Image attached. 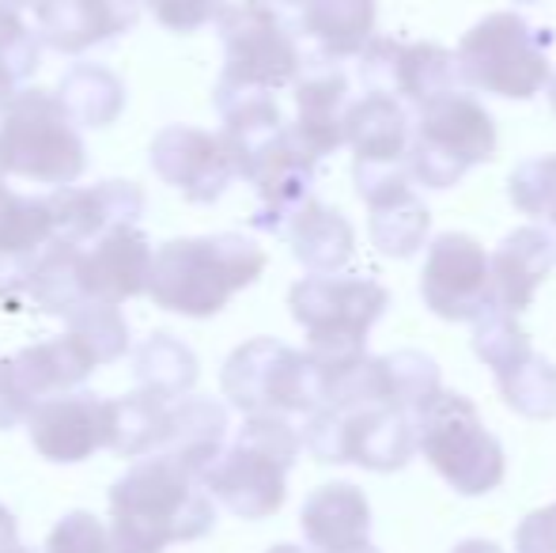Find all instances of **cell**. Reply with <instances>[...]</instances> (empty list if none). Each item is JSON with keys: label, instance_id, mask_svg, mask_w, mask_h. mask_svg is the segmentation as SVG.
<instances>
[{"label": "cell", "instance_id": "6da1fadb", "mask_svg": "<svg viewBox=\"0 0 556 553\" xmlns=\"http://www.w3.org/2000/svg\"><path fill=\"white\" fill-rule=\"evenodd\" d=\"M111 553H163L205 539L216 504L190 470L152 451L111 486Z\"/></svg>", "mask_w": 556, "mask_h": 553}, {"label": "cell", "instance_id": "7a4b0ae2", "mask_svg": "<svg viewBox=\"0 0 556 553\" xmlns=\"http://www.w3.org/2000/svg\"><path fill=\"white\" fill-rule=\"evenodd\" d=\"M265 262L269 259L262 247L239 231L170 239L152 254L144 292L170 315L213 318L231 303L235 292L265 274Z\"/></svg>", "mask_w": 556, "mask_h": 553}, {"label": "cell", "instance_id": "3957f363", "mask_svg": "<svg viewBox=\"0 0 556 553\" xmlns=\"http://www.w3.org/2000/svg\"><path fill=\"white\" fill-rule=\"evenodd\" d=\"M288 307L307 330V356L323 372L326 394L330 379L356 368L367 356V334L387 315L390 292L371 277L311 274L292 285Z\"/></svg>", "mask_w": 556, "mask_h": 553}, {"label": "cell", "instance_id": "277c9868", "mask_svg": "<svg viewBox=\"0 0 556 553\" xmlns=\"http://www.w3.org/2000/svg\"><path fill=\"white\" fill-rule=\"evenodd\" d=\"M303 451V436L292 417L250 414L235 443L201 474V486L239 519H269L288 501V474Z\"/></svg>", "mask_w": 556, "mask_h": 553}, {"label": "cell", "instance_id": "5b68a950", "mask_svg": "<svg viewBox=\"0 0 556 553\" xmlns=\"http://www.w3.org/2000/svg\"><path fill=\"white\" fill-rule=\"evenodd\" d=\"M300 436L318 463H352L371 474H394L417 451V417L375 394H333L311 410Z\"/></svg>", "mask_w": 556, "mask_h": 553}, {"label": "cell", "instance_id": "8992f818", "mask_svg": "<svg viewBox=\"0 0 556 553\" xmlns=\"http://www.w3.org/2000/svg\"><path fill=\"white\" fill-rule=\"evenodd\" d=\"M88 167L80 129L53 91H15L0 114V178L35 186H73Z\"/></svg>", "mask_w": 556, "mask_h": 553}, {"label": "cell", "instance_id": "52a82bcc", "mask_svg": "<svg viewBox=\"0 0 556 553\" xmlns=\"http://www.w3.org/2000/svg\"><path fill=\"white\" fill-rule=\"evenodd\" d=\"M549 30L530 27L519 12H492L469 27L454 53L458 80L500 99H534L549 84Z\"/></svg>", "mask_w": 556, "mask_h": 553}, {"label": "cell", "instance_id": "ba28073f", "mask_svg": "<svg viewBox=\"0 0 556 553\" xmlns=\"http://www.w3.org/2000/svg\"><path fill=\"white\" fill-rule=\"evenodd\" d=\"M496 122L466 91H446L420 106L417 129L409 137L405 171L417 186L451 190L466 178L469 167L496 155Z\"/></svg>", "mask_w": 556, "mask_h": 553}, {"label": "cell", "instance_id": "9c48e42d", "mask_svg": "<svg viewBox=\"0 0 556 553\" xmlns=\"http://www.w3.org/2000/svg\"><path fill=\"white\" fill-rule=\"evenodd\" d=\"M417 451L446 486L462 497H484L504 481V443L484 428L469 399L440 391L417 414Z\"/></svg>", "mask_w": 556, "mask_h": 553}, {"label": "cell", "instance_id": "30bf717a", "mask_svg": "<svg viewBox=\"0 0 556 553\" xmlns=\"http://www.w3.org/2000/svg\"><path fill=\"white\" fill-rule=\"evenodd\" d=\"M220 391L242 417H307L311 410L323 406V372L307 353L285 345V341L254 338L224 361Z\"/></svg>", "mask_w": 556, "mask_h": 553}, {"label": "cell", "instance_id": "8fae6325", "mask_svg": "<svg viewBox=\"0 0 556 553\" xmlns=\"http://www.w3.org/2000/svg\"><path fill=\"white\" fill-rule=\"evenodd\" d=\"M224 46V84L277 91L303 73V53L280 12L265 0L227 4L216 20Z\"/></svg>", "mask_w": 556, "mask_h": 553}, {"label": "cell", "instance_id": "7c38bea8", "mask_svg": "<svg viewBox=\"0 0 556 553\" xmlns=\"http://www.w3.org/2000/svg\"><path fill=\"white\" fill-rule=\"evenodd\" d=\"M359 58V84L371 96H390L397 103L425 106L432 99L458 91L454 53L435 42H397L390 35H375Z\"/></svg>", "mask_w": 556, "mask_h": 553}, {"label": "cell", "instance_id": "4fadbf2b", "mask_svg": "<svg viewBox=\"0 0 556 553\" xmlns=\"http://www.w3.org/2000/svg\"><path fill=\"white\" fill-rule=\"evenodd\" d=\"M420 296L432 307V315L446 323H473L496 307L484 247L466 231H446L435 239L428 247L425 274H420Z\"/></svg>", "mask_w": 556, "mask_h": 553}, {"label": "cell", "instance_id": "5bb4252c", "mask_svg": "<svg viewBox=\"0 0 556 553\" xmlns=\"http://www.w3.org/2000/svg\"><path fill=\"white\" fill-rule=\"evenodd\" d=\"M359 198L371 209V243L387 259H413L428 243L432 213L425 201L413 193V178L405 163L397 167H364L352 163Z\"/></svg>", "mask_w": 556, "mask_h": 553}, {"label": "cell", "instance_id": "9a60e30c", "mask_svg": "<svg viewBox=\"0 0 556 553\" xmlns=\"http://www.w3.org/2000/svg\"><path fill=\"white\" fill-rule=\"evenodd\" d=\"M152 171L175 186L193 205H213L224 198L231 178H239L235 160L220 134L198 126H167L152 140Z\"/></svg>", "mask_w": 556, "mask_h": 553}, {"label": "cell", "instance_id": "2e32d148", "mask_svg": "<svg viewBox=\"0 0 556 553\" xmlns=\"http://www.w3.org/2000/svg\"><path fill=\"white\" fill-rule=\"evenodd\" d=\"M23 425L46 463H84L106 448V399L91 391L53 394L38 402Z\"/></svg>", "mask_w": 556, "mask_h": 553}, {"label": "cell", "instance_id": "e0dca14e", "mask_svg": "<svg viewBox=\"0 0 556 553\" xmlns=\"http://www.w3.org/2000/svg\"><path fill=\"white\" fill-rule=\"evenodd\" d=\"M30 12L38 42L80 58L137 23V0H35Z\"/></svg>", "mask_w": 556, "mask_h": 553}, {"label": "cell", "instance_id": "ac0fdd59", "mask_svg": "<svg viewBox=\"0 0 556 553\" xmlns=\"http://www.w3.org/2000/svg\"><path fill=\"white\" fill-rule=\"evenodd\" d=\"M152 239L137 224H117L96 239L91 251H80V288L88 300L122 307L125 300L148 288L152 269Z\"/></svg>", "mask_w": 556, "mask_h": 553}, {"label": "cell", "instance_id": "d6986e66", "mask_svg": "<svg viewBox=\"0 0 556 553\" xmlns=\"http://www.w3.org/2000/svg\"><path fill=\"white\" fill-rule=\"evenodd\" d=\"M96 368H99L96 353H91L73 330H65L61 338L42 341V345L20 349V353L4 361L8 387H12L15 402H20L27 414L42 399L76 391Z\"/></svg>", "mask_w": 556, "mask_h": 553}, {"label": "cell", "instance_id": "ffe728a7", "mask_svg": "<svg viewBox=\"0 0 556 553\" xmlns=\"http://www.w3.org/2000/svg\"><path fill=\"white\" fill-rule=\"evenodd\" d=\"M53 216V239L58 243H91L106 228L117 224H137L144 213V193L137 183H99V186H58V190L46 198Z\"/></svg>", "mask_w": 556, "mask_h": 553}, {"label": "cell", "instance_id": "44dd1931", "mask_svg": "<svg viewBox=\"0 0 556 553\" xmlns=\"http://www.w3.org/2000/svg\"><path fill=\"white\" fill-rule=\"evenodd\" d=\"M315 175H318V163L311 160L303 148H295V140L288 137V126H285V137H280L247 175L257 190L254 228L269 231V236H285L288 221L300 213L303 201H311Z\"/></svg>", "mask_w": 556, "mask_h": 553}, {"label": "cell", "instance_id": "7402d4cb", "mask_svg": "<svg viewBox=\"0 0 556 553\" xmlns=\"http://www.w3.org/2000/svg\"><path fill=\"white\" fill-rule=\"evenodd\" d=\"M349 76L330 61L295 76V122L288 137L311 160H326L344 144V111H349Z\"/></svg>", "mask_w": 556, "mask_h": 553}, {"label": "cell", "instance_id": "603a6c76", "mask_svg": "<svg viewBox=\"0 0 556 553\" xmlns=\"http://www.w3.org/2000/svg\"><path fill=\"white\" fill-rule=\"evenodd\" d=\"M553 266H556V239L545 228L527 224V228H515L511 236H504V243L489 259L492 300H496V307L507 311V315H522L527 307H534L538 288L553 274Z\"/></svg>", "mask_w": 556, "mask_h": 553}, {"label": "cell", "instance_id": "cb8c5ba5", "mask_svg": "<svg viewBox=\"0 0 556 553\" xmlns=\"http://www.w3.org/2000/svg\"><path fill=\"white\" fill-rule=\"evenodd\" d=\"M216 111L224 118V144L235 160L239 178L250 175L257 160L285 137V118L273 99V91L242 88V84H216Z\"/></svg>", "mask_w": 556, "mask_h": 553}, {"label": "cell", "instance_id": "d4e9b609", "mask_svg": "<svg viewBox=\"0 0 556 553\" xmlns=\"http://www.w3.org/2000/svg\"><path fill=\"white\" fill-rule=\"evenodd\" d=\"M303 539L318 553H349L371 542V504L352 481H326L303 501Z\"/></svg>", "mask_w": 556, "mask_h": 553}, {"label": "cell", "instance_id": "484cf974", "mask_svg": "<svg viewBox=\"0 0 556 553\" xmlns=\"http://www.w3.org/2000/svg\"><path fill=\"white\" fill-rule=\"evenodd\" d=\"M46 243H53L46 198H27L0 183V296L23 292V280Z\"/></svg>", "mask_w": 556, "mask_h": 553}, {"label": "cell", "instance_id": "4316f807", "mask_svg": "<svg viewBox=\"0 0 556 553\" xmlns=\"http://www.w3.org/2000/svg\"><path fill=\"white\" fill-rule=\"evenodd\" d=\"M227 410L216 399H186L170 402L167 420H163V440L160 455H167L170 463H178L182 470H190L201 481V474L216 463V455L227 448Z\"/></svg>", "mask_w": 556, "mask_h": 553}, {"label": "cell", "instance_id": "83f0119b", "mask_svg": "<svg viewBox=\"0 0 556 553\" xmlns=\"http://www.w3.org/2000/svg\"><path fill=\"white\" fill-rule=\"evenodd\" d=\"M413 137V118L405 111V103L390 96H359L356 103H349L344 111V144L352 148L356 160L364 167H397L405 163Z\"/></svg>", "mask_w": 556, "mask_h": 553}, {"label": "cell", "instance_id": "f1b7e54d", "mask_svg": "<svg viewBox=\"0 0 556 553\" xmlns=\"http://www.w3.org/2000/svg\"><path fill=\"white\" fill-rule=\"evenodd\" d=\"M285 239L292 247L295 262L307 266L311 274H341L356 251V231L352 224L337 213L333 205L323 201H303L300 213L288 221Z\"/></svg>", "mask_w": 556, "mask_h": 553}, {"label": "cell", "instance_id": "f546056e", "mask_svg": "<svg viewBox=\"0 0 556 553\" xmlns=\"http://www.w3.org/2000/svg\"><path fill=\"white\" fill-rule=\"evenodd\" d=\"M300 8V30L326 61L356 58L375 38V0H303Z\"/></svg>", "mask_w": 556, "mask_h": 553}, {"label": "cell", "instance_id": "4dcf8cb0", "mask_svg": "<svg viewBox=\"0 0 556 553\" xmlns=\"http://www.w3.org/2000/svg\"><path fill=\"white\" fill-rule=\"evenodd\" d=\"M58 103L65 106V114L73 118L76 129H106L125 111V80L114 68L80 61V65H73L61 76Z\"/></svg>", "mask_w": 556, "mask_h": 553}, {"label": "cell", "instance_id": "1f68e13d", "mask_svg": "<svg viewBox=\"0 0 556 553\" xmlns=\"http://www.w3.org/2000/svg\"><path fill=\"white\" fill-rule=\"evenodd\" d=\"M132 376H137V391L170 406V402L186 399L193 391L201 368L186 341H178L175 334H152L132 353Z\"/></svg>", "mask_w": 556, "mask_h": 553}, {"label": "cell", "instance_id": "d6a6232c", "mask_svg": "<svg viewBox=\"0 0 556 553\" xmlns=\"http://www.w3.org/2000/svg\"><path fill=\"white\" fill-rule=\"evenodd\" d=\"M23 296H30L38 311L61 318H68L80 303H88L80 288V247L58 243V239L46 243L27 280H23Z\"/></svg>", "mask_w": 556, "mask_h": 553}, {"label": "cell", "instance_id": "836d02e7", "mask_svg": "<svg viewBox=\"0 0 556 553\" xmlns=\"http://www.w3.org/2000/svg\"><path fill=\"white\" fill-rule=\"evenodd\" d=\"M167 402L152 399L144 391L106 399V451L122 458H144L160 448Z\"/></svg>", "mask_w": 556, "mask_h": 553}, {"label": "cell", "instance_id": "e575fe53", "mask_svg": "<svg viewBox=\"0 0 556 553\" xmlns=\"http://www.w3.org/2000/svg\"><path fill=\"white\" fill-rule=\"evenodd\" d=\"M375 368H379L387 399L413 417L443 391L440 364H435V356L420 353V349H397V353L375 356Z\"/></svg>", "mask_w": 556, "mask_h": 553}, {"label": "cell", "instance_id": "d590c367", "mask_svg": "<svg viewBox=\"0 0 556 553\" xmlns=\"http://www.w3.org/2000/svg\"><path fill=\"white\" fill-rule=\"evenodd\" d=\"M496 391L519 417L553 420L556 417V364L542 353L522 356L515 368L496 372Z\"/></svg>", "mask_w": 556, "mask_h": 553}, {"label": "cell", "instance_id": "8d00e7d4", "mask_svg": "<svg viewBox=\"0 0 556 553\" xmlns=\"http://www.w3.org/2000/svg\"><path fill=\"white\" fill-rule=\"evenodd\" d=\"M65 323H68V330L96 353L99 364H114L129 353V323H125V315L117 307H111V303L88 300V303H80Z\"/></svg>", "mask_w": 556, "mask_h": 553}, {"label": "cell", "instance_id": "74e56055", "mask_svg": "<svg viewBox=\"0 0 556 553\" xmlns=\"http://www.w3.org/2000/svg\"><path fill=\"white\" fill-rule=\"evenodd\" d=\"M473 353L489 364L492 372H507L530 356V334L519 326V318L507 315V311L492 307L481 318H473Z\"/></svg>", "mask_w": 556, "mask_h": 553}, {"label": "cell", "instance_id": "f35d334b", "mask_svg": "<svg viewBox=\"0 0 556 553\" xmlns=\"http://www.w3.org/2000/svg\"><path fill=\"white\" fill-rule=\"evenodd\" d=\"M507 193L519 213L545 221L556 231V152L522 160L507 178Z\"/></svg>", "mask_w": 556, "mask_h": 553}, {"label": "cell", "instance_id": "ab89813d", "mask_svg": "<svg viewBox=\"0 0 556 553\" xmlns=\"http://www.w3.org/2000/svg\"><path fill=\"white\" fill-rule=\"evenodd\" d=\"M38 58H42V42L27 27L20 4L0 0V68L20 84L38 68Z\"/></svg>", "mask_w": 556, "mask_h": 553}, {"label": "cell", "instance_id": "60d3db41", "mask_svg": "<svg viewBox=\"0 0 556 553\" xmlns=\"http://www.w3.org/2000/svg\"><path fill=\"white\" fill-rule=\"evenodd\" d=\"M46 553H111V531L91 512H68L46 539Z\"/></svg>", "mask_w": 556, "mask_h": 553}, {"label": "cell", "instance_id": "b9f144b4", "mask_svg": "<svg viewBox=\"0 0 556 553\" xmlns=\"http://www.w3.org/2000/svg\"><path fill=\"white\" fill-rule=\"evenodd\" d=\"M144 8L170 35H193V30L220 20L227 0H144Z\"/></svg>", "mask_w": 556, "mask_h": 553}, {"label": "cell", "instance_id": "7bdbcfd3", "mask_svg": "<svg viewBox=\"0 0 556 553\" xmlns=\"http://www.w3.org/2000/svg\"><path fill=\"white\" fill-rule=\"evenodd\" d=\"M515 550L519 553H556V501L545 508L530 512L515 531Z\"/></svg>", "mask_w": 556, "mask_h": 553}, {"label": "cell", "instance_id": "ee69618b", "mask_svg": "<svg viewBox=\"0 0 556 553\" xmlns=\"http://www.w3.org/2000/svg\"><path fill=\"white\" fill-rule=\"evenodd\" d=\"M451 553H504L496 546V542H489V539H466V542H458Z\"/></svg>", "mask_w": 556, "mask_h": 553}, {"label": "cell", "instance_id": "f6af8a7d", "mask_svg": "<svg viewBox=\"0 0 556 553\" xmlns=\"http://www.w3.org/2000/svg\"><path fill=\"white\" fill-rule=\"evenodd\" d=\"M12 96H15V80L0 68V114H4L8 103H12Z\"/></svg>", "mask_w": 556, "mask_h": 553}, {"label": "cell", "instance_id": "bcb514c9", "mask_svg": "<svg viewBox=\"0 0 556 553\" xmlns=\"http://www.w3.org/2000/svg\"><path fill=\"white\" fill-rule=\"evenodd\" d=\"M265 553H307V550H300V546H288V542H285V546H273V550H265Z\"/></svg>", "mask_w": 556, "mask_h": 553}, {"label": "cell", "instance_id": "7dc6e473", "mask_svg": "<svg viewBox=\"0 0 556 553\" xmlns=\"http://www.w3.org/2000/svg\"><path fill=\"white\" fill-rule=\"evenodd\" d=\"M549 106H553V114H556V76H549Z\"/></svg>", "mask_w": 556, "mask_h": 553}, {"label": "cell", "instance_id": "c3c4849f", "mask_svg": "<svg viewBox=\"0 0 556 553\" xmlns=\"http://www.w3.org/2000/svg\"><path fill=\"white\" fill-rule=\"evenodd\" d=\"M349 553H382V550H375L371 542H367V546H359V550H349Z\"/></svg>", "mask_w": 556, "mask_h": 553}, {"label": "cell", "instance_id": "681fc988", "mask_svg": "<svg viewBox=\"0 0 556 553\" xmlns=\"http://www.w3.org/2000/svg\"><path fill=\"white\" fill-rule=\"evenodd\" d=\"M4 553H35V550H27V546H20V542H15L12 550H4Z\"/></svg>", "mask_w": 556, "mask_h": 553}, {"label": "cell", "instance_id": "f907efd6", "mask_svg": "<svg viewBox=\"0 0 556 553\" xmlns=\"http://www.w3.org/2000/svg\"><path fill=\"white\" fill-rule=\"evenodd\" d=\"M277 4H303V0H277Z\"/></svg>", "mask_w": 556, "mask_h": 553}, {"label": "cell", "instance_id": "816d5d0a", "mask_svg": "<svg viewBox=\"0 0 556 553\" xmlns=\"http://www.w3.org/2000/svg\"><path fill=\"white\" fill-rule=\"evenodd\" d=\"M519 4H538V0H519Z\"/></svg>", "mask_w": 556, "mask_h": 553}]
</instances>
